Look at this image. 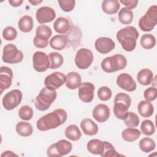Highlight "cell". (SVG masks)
<instances>
[{"instance_id":"f35d334b","label":"cell","mask_w":157,"mask_h":157,"mask_svg":"<svg viewBox=\"0 0 157 157\" xmlns=\"http://www.w3.org/2000/svg\"><path fill=\"white\" fill-rule=\"evenodd\" d=\"M101 156L102 157H114L121 155L117 152L112 144L109 142L104 141V150Z\"/></svg>"},{"instance_id":"3957f363","label":"cell","mask_w":157,"mask_h":157,"mask_svg":"<svg viewBox=\"0 0 157 157\" xmlns=\"http://www.w3.org/2000/svg\"><path fill=\"white\" fill-rule=\"evenodd\" d=\"M126 65L127 59L124 56L121 54H116L106 57L101 63L102 69L107 73H112L122 70L126 67Z\"/></svg>"},{"instance_id":"7c38bea8","label":"cell","mask_w":157,"mask_h":157,"mask_svg":"<svg viewBox=\"0 0 157 157\" xmlns=\"http://www.w3.org/2000/svg\"><path fill=\"white\" fill-rule=\"evenodd\" d=\"M66 81V75L60 72H55L47 75L44 80L45 87L55 90L61 87Z\"/></svg>"},{"instance_id":"4fadbf2b","label":"cell","mask_w":157,"mask_h":157,"mask_svg":"<svg viewBox=\"0 0 157 157\" xmlns=\"http://www.w3.org/2000/svg\"><path fill=\"white\" fill-rule=\"evenodd\" d=\"M94 85L90 82L81 83L78 87V94L80 99L85 103L91 102L94 98Z\"/></svg>"},{"instance_id":"484cf974","label":"cell","mask_w":157,"mask_h":157,"mask_svg":"<svg viewBox=\"0 0 157 157\" xmlns=\"http://www.w3.org/2000/svg\"><path fill=\"white\" fill-rule=\"evenodd\" d=\"M67 40V37L64 35H56L50 40L49 43L52 48L57 50H62L66 47Z\"/></svg>"},{"instance_id":"f1b7e54d","label":"cell","mask_w":157,"mask_h":157,"mask_svg":"<svg viewBox=\"0 0 157 157\" xmlns=\"http://www.w3.org/2000/svg\"><path fill=\"white\" fill-rule=\"evenodd\" d=\"M140 131L136 128H128L121 132L122 138L127 142H132L138 139L140 136Z\"/></svg>"},{"instance_id":"ab89813d","label":"cell","mask_w":157,"mask_h":157,"mask_svg":"<svg viewBox=\"0 0 157 157\" xmlns=\"http://www.w3.org/2000/svg\"><path fill=\"white\" fill-rule=\"evenodd\" d=\"M112 94L111 90L105 86H101L98 91V98L102 101H106L110 99L112 97Z\"/></svg>"},{"instance_id":"7bdbcfd3","label":"cell","mask_w":157,"mask_h":157,"mask_svg":"<svg viewBox=\"0 0 157 157\" xmlns=\"http://www.w3.org/2000/svg\"><path fill=\"white\" fill-rule=\"evenodd\" d=\"M157 96V90L155 87H149L144 93V97L146 101H153L156 99Z\"/></svg>"},{"instance_id":"44dd1931","label":"cell","mask_w":157,"mask_h":157,"mask_svg":"<svg viewBox=\"0 0 157 157\" xmlns=\"http://www.w3.org/2000/svg\"><path fill=\"white\" fill-rule=\"evenodd\" d=\"M71 27V23L69 20L65 17H58L54 21L53 28L55 31L61 34H66Z\"/></svg>"},{"instance_id":"ac0fdd59","label":"cell","mask_w":157,"mask_h":157,"mask_svg":"<svg viewBox=\"0 0 157 157\" xmlns=\"http://www.w3.org/2000/svg\"><path fill=\"white\" fill-rule=\"evenodd\" d=\"M110 109L104 104L96 105L93 110V117L98 122L104 123L110 117Z\"/></svg>"},{"instance_id":"8992f818","label":"cell","mask_w":157,"mask_h":157,"mask_svg":"<svg viewBox=\"0 0 157 157\" xmlns=\"http://www.w3.org/2000/svg\"><path fill=\"white\" fill-rule=\"evenodd\" d=\"M157 23V6H150L145 15L142 17L139 21V26L143 31H151Z\"/></svg>"},{"instance_id":"5bb4252c","label":"cell","mask_w":157,"mask_h":157,"mask_svg":"<svg viewBox=\"0 0 157 157\" xmlns=\"http://www.w3.org/2000/svg\"><path fill=\"white\" fill-rule=\"evenodd\" d=\"M36 17L40 24H44L52 21L56 17V13L54 9L50 7H41L37 10Z\"/></svg>"},{"instance_id":"836d02e7","label":"cell","mask_w":157,"mask_h":157,"mask_svg":"<svg viewBox=\"0 0 157 157\" xmlns=\"http://www.w3.org/2000/svg\"><path fill=\"white\" fill-rule=\"evenodd\" d=\"M139 146L141 151L145 153H149L156 147V144L153 139L150 137L142 138L139 143Z\"/></svg>"},{"instance_id":"f6af8a7d","label":"cell","mask_w":157,"mask_h":157,"mask_svg":"<svg viewBox=\"0 0 157 157\" xmlns=\"http://www.w3.org/2000/svg\"><path fill=\"white\" fill-rule=\"evenodd\" d=\"M121 4L124 5L126 6V8L131 10L136 7L138 4L137 0H124V1H120Z\"/></svg>"},{"instance_id":"8d00e7d4","label":"cell","mask_w":157,"mask_h":157,"mask_svg":"<svg viewBox=\"0 0 157 157\" xmlns=\"http://www.w3.org/2000/svg\"><path fill=\"white\" fill-rule=\"evenodd\" d=\"M18 116L23 120H30L33 117V110L28 105H23L18 110Z\"/></svg>"},{"instance_id":"9a60e30c","label":"cell","mask_w":157,"mask_h":157,"mask_svg":"<svg viewBox=\"0 0 157 157\" xmlns=\"http://www.w3.org/2000/svg\"><path fill=\"white\" fill-rule=\"evenodd\" d=\"M117 83L118 86L129 92H132L136 89V82L132 78L131 75L127 73L120 74L117 78Z\"/></svg>"},{"instance_id":"f546056e","label":"cell","mask_w":157,"mask_h":157,"mask_svg":"<svg viewBox=\"0 0 157 157\" xmlns=\"http://www.w3.org/2000/svg\"><path fill=\"white\" fill-rule=\"evenodd\" d=\"M64 134L66 137L72 141L78 140L82 136L79 128L75 124H71L68 126L65 129Z\"/></svg>"},{"instance_id":"277c9868","label":"cell","mask_w":157,"mask_h":157,"mask_svg":"<svg viewBox=\"0 0 157 157\" xmlns=\"http://www.w3.org/2000/svg\"><path fill=\"white\" fill-rule=\"evenodd\" d=\"M56 96L57 93L55 90L44 87L35 98L34 105L36 108L40 111L47 110L55 101Z\"/></svg>"},{"instance_id":"30bf717a","label":"cell","mask_w":157,"mask_h":157,"mask_svg":"<svg viewBox=\"0 0 157 157\" xmlns=\"http://www.w3.org/2000/svg\"><path fill=\"white\" fill-rule=\"evenodd\" d=\"M22 97V93L19 90H12L7 93L2 101L4 108L7 110H13L20 104Z\"/></svg>"},{"instance_id":"d6a6232c","label":"cell","mask_w":157,"mask_h":157,"mask_svg":"<svg viewBox=\"0 0 157 157\" xmlns=\"http://www.w3.org/2000/svg\"><path fill=\"white\" fill-rule=\"evenodd\" d=\"M52 31L51 28L45 25H39L36 31V37L41 40H48L52 36Z\"/></svg>"},{"instance_id":"83f0119b","label":"cell","mask_w":157,"mask_h":157,"mask_svg":"<svg viewBox=\"0 0 157 157\" xmlns=\"http://www.w3.org/2000/svg\"><path fill=\"white\" fill-rule=\"evenodd\" d=\"M18 26L20 30L23 33L30 32L33 28V19L29 15L21 17L18 22Z\"/></svg>"},{"instance_id":"74e56055","label":"cell","mask_w":157,"mask_h":157,"mask_svg":"<svg viewBox=\"0 0 157 157\" xmlns=\"http://www.w3.org/2000/svg\"><path fill=\"white\" fill-rule=\"evenodd\" d=\"M142 132L146 136H151L154 134L155 131V127L154 123L150 120H144L140 126Z\"/></svg>"},{"instance_id":"7dc6e473","label":"cell","mask_w":157,"mask_h":157,"mask_svg":"<svg viewBox=\"0 0 157 157\" xmlns=\"http://www.w3.org/2000/svg\"><path fill=\"white\" fill-rule=\"evenodd\" d=\"M17 156V155L13 153L12 151H5L3 152V153L1 154V157L2 156Z\"/></svg>"},{"instance_id":"4316f807","label":"cell","mask_w":157,"mask_h":157,"mask_svg":"<svg viewBox=\"0 0 157 157\" xmlns=\"http://www.w3.org/2000/svg\"><path fill=\"white\" fill-rule=\"evenodd\" d=\"M16 132L18 135L22 137H29L33 132V128L32 125L28 122L20 121L15 127Z\"/></svg>"},{"instance_id":"d6986e66","label":"cell","mask_w":157,"mask_h":157,"mask_svg":"<svg viewBox=\"0 0 157 157\" xmlns=\"http://www.w3.org/2000/svg\"><path fill=\"white\" fill-rule=\"evenodd\" d=\"M82 77L77 72H70L66 75L65 84L67 88L75 90L79 87L81 84Z\"/></svg>"},{"instance_id":"c3c4849f","label":"cell","mask_w":157,"mask_h":157,"mask_svg":"<svg viewBox=\"0 0 157 157\" xmlns=\"http://www.w3.org/2000/svg\"><path fill=\"white\" fill-rule=\"evenodd\" d=\"M28 2L33 6H37L39 4H40L41 2H42V1H30V0H29Z\"/></svg>"},{"instance_id":"5b68a950","label":"cell","mask_w":157,"mask_h":157,"mask_svg":"<svg viewBox=\"0 0 157 157\" xmlns=\"http://www.w3.org/2000/svg\"><path fill=\"white\" fill-rule=\"evenodd\" d=\"M131 104V97L124 93H119L115 96L113 112L115 117L123 120L128 112V109Z\"/></svg>"},{"instance_id":"ffe728a7","label":"cell","mask_w":157,"mask_h":157,"mask_svg":"<svg viewBox=\"0 0 157 157\" xmlns=\"http://www.w3.org/2000/svg\"><path fill=\"white\" fill-rule=\"evenodd\" d=\"M83 133L88 136H94L98 132V125L90 118H85L80 123Z\"/></svg>"},{"instance_id":"4dcf8cb0","label":"cell","mask_w":157,"mask_h":157,"mask_svg":"<svg viewBox=\"0 0 157 157\" xmlns=\"http://www.w3.org/2000/svg\"><path fill=\"white\" fill-rule=\"evenodd\" d=\"M118 17L120 22L123 25L131 24L134 18L132 11L126 7L121 9L118 12Z\"/></svg>"},{"instance_id":"d4e9b609","label":"cell","mask_w":157,"mask_h":157,"mask_svg":"<svg viewBox=\"0 0 157 157\" xmlns=\"http://www.w3.org/2000/svg\"><path fill=\"white\" fill-rule=\"evenodd\" d=\"M104 147V141L99 139H91L86 144L88 151L94 155H101Z\"/></svg>"},{"instance_id":"60d3db41","label":"cell","mask_w":157,"mask_h":157,"mask_svg":"<svg viewBox=\"0 0 157 157\" xmlns=\"http://www.w3.org/2000/svg\"><path fill=\"white\" fill-rule=\"evenodd\" d=\"M17 31L12 26L6 27L2 31V36L6 40H13L17 36Z\"/></svg>"},{"instance_id":"ba28073f","label":"cell","mask_w":157,"mask_h":157,"mask_svg":"<svg viewBox=\"0 0 157 157\" xmlns=\"http://www.w3.org/2000/svg\"><path fill=\"white\" fill-rule=\"evenodd\" d=\"M72 148V144L65 140L62 139L57 142L52 144L47 150L48 156L61 157L70 153Z\"/></svg>"},{"instance_id":"52a82bcc","label":"cell","mask_w":157,"mask_h":157,"mask_svg":"<svg viewBox=\"0 0 157 157\" xmlns=\"http://www.w3.org/2000/svg\"><path fill=\"white\" fill-rule=\"evenodd\" d=\"M2 61L9 64H16L22 61L23 53L13 44H9L4 46L2 56Z\"/></svg>"},{"instance_id":"bcb514c9","label":"cell","mask_w":157,"mask_h":157,"mask_svg":"<svg viewBox=\"0 0 157 157\" xmlns=\"http://www.w3.org/2000/svg\"><path fill=\"white\" fill-rule=\"evenodd\" d=\"M9 4L12 6V7H18L21 5V4L23 2V0H9Z\"/></svg>"},{"instance_id":"1f68e13d","label":"cell","mask_w":157,"mask_h":157,"mask_svg":"<svg viewBox=\"0 0 157 157\" xmlns=\"http://www.w3.org/2000/svg\"><path fill=\"white\" fill-rule=\"evenodd\" d=\"M50 60V67L52 69H56L60 67L63 64L64 59L63 56L58 52H51L48 54Z\"/></svg>"},{"instance_id":"603a6c76","label":"cell","mask_w":157,"mask_h":157,"mask_svg":"<svg viewBox=\"0 0 157 157\" xmlns=\"http://www.w3.org/2000/svg\"><path fill=\"white\" fill-rule=\"evenodd\" d=\"M139 113L144 118H148L151 117L154 112V108L153 104L148 101H141L137 106Z\"/></svg>"},{"instance_id":"cb8c5ba5","label":"cell","mask_w":157,"mask_h":157,"mask_svg":"<svg viewBox=\"0 0 157 157\" xmlns=\"http://www.w3.org/2000/svg\"><path fill=\"white\" fill-rule=\"evenodd\" d=\"M153 78V74L152 71L148 69V68H144L141 69L137 74V79L138 82L144 86H147L150 85Z\"/></svg>"},{"instance_id":"d590c367","label":"cell","mask_w":157,"mask_h":157,"mask_svg":"<svg viewBox=\"0 0 157 157\" xmlns=\"http://www.w3.org/2000/svg\"><path fill=\"white\" fill-rule=\"evenodd\" d=\"M123 120L125 125L128 128L137 127L140 123L138 115L132 112H128Z\"/></svg>"},{"instance_id":"9c48e42d","label":"cell","mask_w":157,"mask_h":157,"mask_svg":"<svg viewBox=\"0 0 157 157\" xmlns=\"http://www.w3.org/2000/svg\"><path fill=\"white\" fill-rule=\"evenodd\" d=\"M94 59L93 52L86 48L77 50L75 56V64L80 69H86L92 64Z\"/></svg>"},{"instance_id":"e575fe53","label":"cell","mask_w":157,"mask_h":157,"mask_svg":"<svg viewBox=\"0 0 157 157\" xmlns=\"http://www.w3.org/2000/svg\"><path fill=\"white\" fill-rule=\"evenodd\" d=\"M140 43L144 48L150 50L155 46L156 39L151 34H145L141 37Z\"/></svg>"},{"instance_id":"8fae6325","label":"cell","mask_w":157,"mask_h":157,"mask_svg":"<svg viewBox=\"0 0 157 157\" xmlns=\"http://www.w3.org/2000/svg\"><path fill=\"white\" fill-rule=\"evenodd\" d=\"M33 66L35 71L42 72L50 67L48 56L43 52H36L33 55Z\"/></svg>"},{"instance_id":"7402d4cb","label":"cell","mask_w":157,"mask_h":157,"mask_svg":"<svg viewBox=\"0 0 157 157\" xmlns=\"http://www.w3.org/2000/svg\"><path fill=\"white\" fill-rule=\"evenodd\" d=\"M102 9L108 15H113L118 12L120 7V2L117 0H104L102 2Z\"/></svg>"},{"instance_id":"e0dca14e","label":"cell","mask_w":157,"mask_h":157,"mask_svg":"<svg viewBox=\"0 0 157 157\" xmlns=\"http://www.w3.org/2000/svg\"><path fill=\"white\" fill-rule=\"evenodd\" d=\"M13 72L7 66H1L0 68V90L1 94L4 90L9 88L12 83Z\"/></svg>"},{"instance_id":"7a4b0ae2","label":"cell","mask_w":157,"mask_h":157,"mask_svg":"<svg viewBox=\"0 0 157 157\" xmlns=\"http://www.w3.org/2000/svg\"><path fill=\"white\" fill-rule=\"evenodd\" d=\"M139 36V32L135 27L132 26L122 28L117 33V39L126 52H131L135 49L137 44L136 40Z\"/></svg>"},{"instance_id":"b9f144b4","label":"cell","mask_w":157,"mask_h":157,"mask_svg":"<svg viewBox=\"0 0 157 157\" xmlns=\"http://www.w3.org/2000/svg\"><path fill=\"white\" fill-rule=\"evenodd\" d=\"M58 2L61 9L66 12L72 11L75 5V1L74 0H58Z\"/></svg>"},{"instance_id":"ee69618b","label":"cell","mask_w":157,"mask_h":157,"mask_svg":"<svg viewBox=\"0 0 157 157\" xmlns=\"http://www.w3.org/2000/svg\"><path fill=\"white\" fill-rule=\"evenodd\" d=\"M33 44L37 48H44L48 45V40H41L35 36L33 39Z\"/></svg>"},{"instance_id":"2e32d148","label":"cell","mask_w":157,"mask_h":157,"mask_svg":"<svg viewBox=\"0 0 157 157\" xmlns=\"http://www.w3.org/2000/svg\"><path fill=\"white\" fill-rule=\"evenodd\" d=\"M94 47L100 53L107 54L115 48V44L111 38L101 37L96 40Z\"/></svg>"},{"instance_id":"6da1fadb","label":"cell","mask_w":157,"mask_h":157,"mask_svg":"<svg viewBox=\"0 0 157 157\" xmlns=\"http://www.w3.org/2000/svg\"><path fill=\"white\" fill-rule=\"evenodd\" d=\"M67 114L63 109H55L41 117L36 123L37 129L41 131H46L50 129H55L63 124L67 120Z\"/></svg>"}]
</instances>
